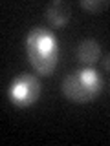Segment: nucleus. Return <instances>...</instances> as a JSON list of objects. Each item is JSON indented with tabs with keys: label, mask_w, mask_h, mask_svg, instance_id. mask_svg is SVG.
<instances>
[{
	"label": "nucleus",
	"mask_w": 110,
	"mask_h": 146,
	"mask_svg": "<svg viewBox=\"0 0 110 146\" xmlns=\"http://www.w3.org/2000/svg\"><path fill=\"white\" fill-rule=\"evenodd\" d=\"M110 6L108 0H81V7L90 13H101Z\"/></svg>",
	"instance_id": "obj_6"
},
{
	"label": "nucleus",
	"mask_w": 110,
	"mask_h": 146,
	"mask_svg": "<svg viewBox=\"0 0 110 146\" xmlns=\"http://www.w3.org/2000/svg\"><path fill=\"white\" fill-rule=\"evenodd\" d=\"M103 90V79L94 68H82L68 73L62 80V93L72 102L85 104L95 99Z\"/></svg>",
	"instance_id": "obj_2"
},
{
	"label": "nucleus",
	"mask_w": 110,
	"mask_h": 146,
	"mask_svg": "<svg viewBox=\"0 0 110 146\" xmlns=\"http://www.w3.org/2000/svg\"><path fill=\"white\" fill-rule=\"evenodd\" d=\"M70 15H72V9L66 2L62 0H52L46 7V18L52 22V26L55 27H61L64 26L68 20H70Z\"/></svg>",
	"instance_id": "obj_4"
},
{
	"label": "nucleus",
	"mask_w": 110,
	"mask_h": 146,
	"mask_svg": "<svg viewBox=\"0 0 110 146\" xmlns=\"http://www.w3.org/2000/svg\"><path fill=\"white\" fill-rule=\"evenodd\" d=\"M7 97L18 108H30L40 97V80L31 73H20L7 88Z\"/></svg>",
	"instance_id": "obj_3"
},
{
	"label": "nucleus",
	"mask_w": 110,
	"mask_h": 146,
	"mask_svg": "<svg viewBox=\"0 0 110 146\" xmlns=\"http://www.w3.org/2000/svg\"><path fill=\"white\" fill-rule=\"evenodd\" d=\"M103 68H105L107 71H110V53L105 55V58H103Z\"/></svg>",
	"instance_id": "obj_7"
},
{
	"label": "nucleus",
	"mask_w": 110,
	"mask_h": 146,
	"mask_svg": "<svg viewBox=\"0 0 110 146\" xmlns=\"http://www.w3.org/2000/svg\"><path fill=\"white\" fill-rule=\"evenodd\" d=\"M26 53L31 68L39 75H52L59 62L57 36L48 27H31L26 35Z\"/></svg>",
	"instance_id": "obj_1"
},
{
	"label": "nucleus",
	"mask_w": 110,
	"mask_h": 146,
	"mask_svg": "<svg viewBox=\"0 0 110 146\" xmlns=\"http://www.w3.org/2000/svg\"><path fill=\"white\" fill-rule=\"evenodd\" d=\"M77 57L82 64H86L88 68H92L101 57V46L95 38H85L81 40L79 48H77Z\"/></svg>",
	"instance_id": "obj_5"
}]
</instances>
